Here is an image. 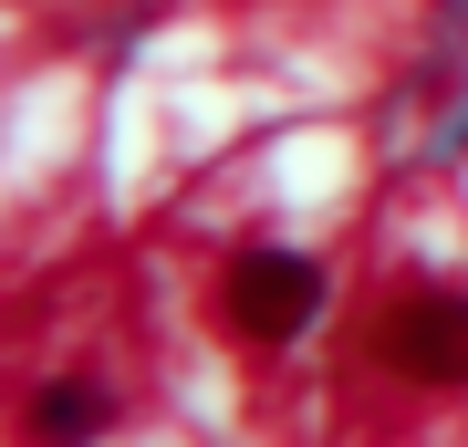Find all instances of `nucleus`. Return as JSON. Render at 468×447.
Wrapping results in <instances>:
<instances>
[{"label": "nucleus", "instance_id": "f257e3e1", "mask_svg": "<svg viewBox=\"0 0 468 447\" xmlns=\"http://www.w3.org/2000/svg\"><path fill=\"white\" fill-rule=\"evenodd\" d=\"M313 313H323V271L302 261V250H239V261L218 271V323H229L239 344H292Z\"/></svg>", "mask_w": 468, "mask_h": 447}, {"label": "nucleus", "instance_id": "f03ea898", "mask_svg": "<svg viewBox=\"0 0 468 447\" xmlns=\"http://www.w3.org/2000/svg\"><path fill=\"white\" fill-rule=\"evenodd\" d=\"M375 365L406 385H468V292H406L375 323Z\"/></svg>", "mask_w": 468, "mask_h": 447}, {"label": "nucleus", "instance_id": "7ed1b4c3", "mask_svg": "<svg viewBox=\"0 0 468 447\" xmlns=\"http://www.w3.org/2000/svg\"><path fill=\"white\" fill-rule=\"evenodd\" d=\"M94 427H104V385L94 375H63V385L32 396V427H21V437H32V447H84Z\"/></svg>", "mask_w": 468, "mask_h": 447}]
</instances>
